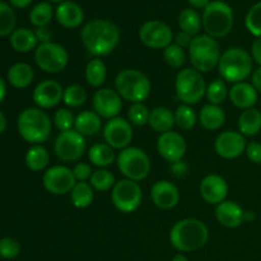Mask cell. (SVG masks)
I'll use <instances>...</instances> for the list:
<instances>
[{
	"mask_svg": "<svg viewBox=\"0 0 261 261\" xmlns=\"http://www.w3.org/2000/svg\"><path fill=\"white\" fill-rule=\"evenodd\" d=\"M81 40L86 50L96 58L114 53L120 42L119 27L109 19H93L84 24Z\"/></svg>",
	"mask_w": 261,
	"mask_h": 261,
	"instance_id": "6da1fadb",
	"label": "cell"
},
{
	"mask_svg": "<svg viewBox=\"0 0 261 261\" xmlns=\"http://www.w3.org/2000/svg\"><path fill=\"white\" fill-rule=\"evenodd\" d=\"M209 240V229L204 222L195 218H185L176 222L170 231V242L180 252L200 250Z\"/></svg>",
	"mask_w": 261,
	"mask_h": 261,
	"instance_id": "7a4b0ae2",
	"label": "cell"
},
{
	"mask_svg": "<svg viewBox=\"0 0 261 261\" xmlns=\"http://www.w3.org/2000/svg\"><path fill=\"white\" fill-rule=\"evenodd\" d=\"M18 133L23 140L33 145L42 144L50 138L53 121L50 116L38 107H28L18 116Z\"/></svg>",
	"mask_w": 261,
	"mask_h": 261,
	"instance_id": "3957f363",
	"label": "cell"
},
{
	"mask_svg": "<svg viewBox=\"0 0 261 261\" xmlns=\"http://www.w3.org/2000/svg\"><path fill=\"white\" fill-rule=\"evenodd\" d=\"M252 56L242 47H231L224 51L218 64L222 79L229 83H241L252 74Z\"/></svg>",
	"mask_w": 261,
	"mask_h": 261,
	"instance_id": "277c9868",
	"label": "cell"
},
{
	"mask_svg": "<svg viewBox=\"0 0 261 261\" xmlns=\"http://www.w3.org/2000/svg\"><path fill=\"white\" fill-rule=\"evenodd\" d=\"M115 91L125 101L140 103L149 97L152 84L148 76L138 69H124L115 78Z\"/></svg>",
	"mask_w": 261,
	"mask_h": 261,
	"instance_id": "5b68a950",
	"label": "cell"
},
{
	"mask_svg": "<svg viewBox=\"0 0 261 261\" xmlns=\"http://www.w3.org/2000/svg\"><path fill=\"white\" fill-rule=\"evenodd\" d=\"M221 46L216 38L209 35H198L189 46V58L193 68L203 73H209L221 60Z\"/></svg>",
	"mask_w": 261,
	"mask_h": 261,
	"instance_id": "8992f818",
	"label": "cell"
},
{
	"mask_svg": "<svg viewBox=\"0 0 261 261\" xmlns=\"http://www.w3.org/2000/svg\"><path fill=\"white\" fill-rule=\"evenodd\" d=\"M201 19L206 35L213 38H221L232 31L233 10L227 3L214 0L204 9Z\"/></svg>",
	"mask_w": 261,
	"mask_h": 261,
	"instance_id": "52a82bcc",
	"label": "cell"
},
{
	"mask_svg": "<svg viewBox=\"0 0 261 261\" xmlns=\"http://www.w3.org/2000/svg\"><path fill=\"white\" fill-rule=\"evenodd\" d=\"M175 89L177 98L182 101V103L191 106L200 102L205 96V79L200 71L194 68H185L176 75Z\"/></svg>",
	"mask_w": 261,
	"mask_h": 261,
	"instance_id": "ba28073f",
	"label": "cell"
},
{
	"mask_svg": "<svg viewBox=\"0 0 261 261\" xmlns=\"http://www.w3.org/2000/svg\"><path fill=\"white\" fill-rule=\"evenodd\" d=\"M116 163L125 178L137 182L147 178L152 167L147 153L138 147H127L122 149L117 155Z\"/></svg>",
	"mask_w": 261,
	"mask_h": 261,
	"instance_id": "9c48e42d",
	"label": "cell"
},
{
	"mask_svg": "<svg viewBox=\"0 0 261 261\" xmlns=\"http://www.w3.org/2000/svg\"><path fill=\"white\" fill-rule=\"evenodd\" d=\"M35 63L45 73L58 74L68 66V51L56 42L40 43L35 50Z\"/></svg>",
	"mask_w": 261,
	"mask_h": 261,
	"instance_id": "30bf717a",
	"label": "cell"
},
{
	"mask_svg": "<svg viewBox=\"0 0 261 261\" xmlns=\"http://www.w3.org/2000/svg\"><path fill=\"white\" fill-rule=\"evenodd\" d=\"M111 200L115 208L121 213H134L142 204V188L137 181L127 180V178L117 181L112 189Z\"/></svg>",
	"mask_w": 261,
	"mask_h": 261,
	"instance_id": "8fae6325",
	"label": "cell"
},
{
	"mask_svg": "<svg viewBox=\"0 0 261 261\" xmlns=\"http://www.w3.org/2000/svg\"><path fill=\"white\" fill-rule=\"evenodd\" d=\"M86 150V138L76 130L60 133L54 143V152L63 162H76L83 157Z\"/></svg>",
	"mask_w": 261,
	"mask_h": 261,
	"instance_id": "7c38bea8",
	"label": "cell"
},
{
	"mask_svg": "<svg viewBox=\"0 0 261 261\" xmlns=\"http://www.w3.org/2000/svg\"><path fill=\"white\" fill-rule=\"evenodd\" d=\"M139 38L142 43L153 50H165L172 43L173 33L168 24L161 20H148L139 28Z\"/></svg>",
	"mask_w": 261,
	"mask_h": 261,
	"instance_id": "4fadbf2b",
	"label": "cell"
},
{
	"mask_svg": "<svg viewBox=\"0 0 261 261\" xmlns=\"http://www.w3.org/2000/svg\"><path fill=\"white\" fill-rule=\"evenodd\" d=\"M42 184L43 188L53 195H65L73 190L76 180L70 168L65 166H53L43 173Z\"/></svg>",
	"mask_w": 261,
	"mask_h": 261,
	"instance_id": "5bb4252c",
	"label": "cell"
},
{
	"mask_svg": "<svg viewBox=\"0 0 261 261\" xmlns=\"http://www.w3.org/2000/svg\"><path fill=\"white\" fill-rule=\"evenodd\" d=\"M134 133L129 120L115 117L109 120L103 127L105 142L114 149H125L132 143Z\"/></svg>",
	"mask_w": 261,
	"mask_h": 261,
	"instance_id": "9a60e30c",
	"label": "cell"
},
{
	"mask_svg": "<svg viewBox=\"0 0 261 261\" xmlns=\"http://www.w3.org/2000/svg\"><path fill=\"white\" fill-rule=\"evenodd\" d=\"M246 138L240 132L227 130L216 138L214 149L219 157L224 160H234L241 157L246 150Z\"/></svg>",
	"mask_w": 261,
	"mask_h": 261,
	"instance_id": "2e32d148",
	"label": "cell"
},
{
	"mask_svg": "<svg viewBox=\"0 0 261 261\" xmlns=\"http://www.w3.org/2000/svg\"><path fill=\"white\" fill-rule=\"evenodd\" d=\"M186 149V140L180 133L177 132H167L160 135L157 139V150L161 157L170 163L182 161L185 157Z\"/></svg>",
	"mask_w": 261,
	"mask_h": 261,
	"instance_id": "e0dca14e",
	"label": "cell"
},
{
	"mask_svg": "<svg viewBox=\"0 0 261 261\" xmlns=\"http://www.w3.org/2000/svg\"><path fill=\"white\" fill-rule=\"evenodd\" d=\"M116 91L110 88H99L92 98L93 110L101 119L111 120L117 117L122 109V101Z\"/></svg>",
	"mask_w": 261,
	"mask_h": 261,
	"instance_id": "ac0fdd59",
	"label": "cell"
},
{
	"mask_svg": "<svg viewBox=\"0 0 261 261\" xmlns=\"http://www.w3.org/2000/svg\"><path fill=\"white\" fill-rule=\"evenodd\" d=\"M64 88L59 82L46 79L36 86L33 91V101L38 109H53L63 101Z\"/></svg>",
	"mask_w": 261,
	"mask_h": 261,
	"instance_id": "d6986e66",
	"label": "cell"
},
{
	"mask_svg": "<svg viewBox=\"0 0 261 261\" xmlns=\"http://www.w3.org/2000/svg\"><path fill=\"white\" fill-rule=\"evenodd\" d=\"M199 191L205 203L211 205H219L228 195V184L222 176L212 173L201 180Z\"/></svg>",
	"mask_w": 261,
	"mask_h": 261,
	"instance_id": "ffe728a7",
	"label": "cell"
},
{
	"mask_svg": "<svg viewBox=\"0 0 261 261\" xmlns=\"http://www.w3.org/2000/svg\"><path fill=\"white\" fill-rule=\"evenodd\" d=\"M150 198L155 206L163 211H170L180 201V191L171 181L161 180L154 182L150 189Z\"/></svg>",
	"mask_w": 261,
	"mask_h": 261,
	"instance_id": "44dd1931",
	"label": "cell"
},
{
	"mask_svg": "<svg viewBox=\"0 0 261 261\" xmlns=\"http://www.w3.org/2000/svg\"><path fill=\"white\" fill-rule=\"evenodd\" d=\"M245 212L234 201L224 200L216 208V218L226 228H237L245 222Z\"/></svg>",
	"mask_w": 261,
	"mask_h": 261,
	"instance_id": "7402d4cb",
	"label": "cell"
},
{
	"mask_svg": "<svg viewBox=\"0 0 261 261\" xmlns=\"http://www.w3.org/2000/svg\"><path fill=\"white\" fill-rule=\"evenodd\" d=\"M257 93L259 92L254 88L251 83L241 82V83H236L232 86L228 92V97L233 106L245 111V110L252 109L256 105L257 98H259Z\"/></svg>",
	"mask_w": 261,
	"mask_h": 261,
	"instance_id": "603a6c76",
	"label": "cell"
},
{
	"mask_svg": "<svg viewBox=\"0 0 261 261\" xmlns=\"http://www.w3.org/2000/svg\"><path fill=\"white\" fill-rule=\"evenodd\" d=\"M56 20L64 28L74 30L78 28L84 20V13L81 5L74 2H63L55 10Z\"/></svg>",
	"mask_w": 261,
	"mask_h": 261,
	"instance_id": "cb8c5ba5",
	"label": "cell"
},
{
	"mask_svg": "<svg viewBox=\"0 0 261 261\" xmlns=\"http://www.w3.org/2000/svg\"><path fill=\"white\" fill-rule=\"evenodd\" d=\"M198 120L204 129L214 132L223 126L224 121H226V114L221 106L208 103L200 110Z\"/></svg>",
	"mask_w": 261,
	"mask_h": 261,
	"instance_id": "d4e9b609",
	"label": "cell"
},
{
	"mask_svg": "<svg viewBox=\"0 0 261 261\" xmlns=\"http://www.w3.org/2000/svg\"><path fill=\"white\" fill-rule=\"evenodd\" d=\"M35 71L27 63H15L8 70V81L14 88L24 89L32 84Z\"/></svg>",
	"mask_w": 261,
	"mask_h": 261,
	"instance_id": "484cf974",
	"label": "cell"
},
{
	"mask_svg": "<svg viewBox=\"0 0 261 261\" xmlns=\"http://www.w3.org/2000/svg\"><path fill=\"white\" fill-rule=\"evenodd\" d=\"M148 125H149L154 132L161 133V134L171 132L172 127L176 125L175 115H173V112L171 111L168 107L158 106L150 111L149 122H148Z\"/></svg>",
	"mask_w": 261,
	"mask_h": 261,
	"instance_id": "4316f807",
	"label": "cell"
},
{
	"mask_svg": "<svg viewBox=\"0 0 261 261\" xmlns=\"http://www.w3.org/2000/svg\"><path fill=\"white\" fill-rule=\"evenodd\" d=\"M10 46L18 53L27 54L37 48L38 40L33 31L28 28H17L10 35Z\"/></svg>",
	"mask_w": 261,
	"mask_h": 261,
	"instance_id": "83f0119b",
	"label": "cell"
},
{
	"mask_svg": "<svg viewBox=\"0 0 261 261\" xmlns=\"http://www.w3.org/2000/svg\"><path fill=\"white\" fill-rule=\"evenodd\" d=\"M76 132L83 137H92L96 135L101 130L102 121L101 116L97 115L94 111H83L75 117V125H74Z\"/></svg>",
	"mask_w": 261,
	"mask_h": 261,
	"instance_id": "f1b7e54d",
	"label": "cell"
},
{
	"mask_svg": "<svg viewBox=\"0 0 261 261\" xmlns=\"http://www.w3.org/2000/svg\"><path fill=\"white\" fill-rule=\"evenodd\" d=\"M239 132L245 137H254L261 132V112L256 109L245 110L239 117Z\"/></svg>",
	"mask_w": 261,
	"mask_h": 261,
	"instance_id": "f546056e",
	"label": "cell"
},
{
	"mask_svg": "<svg viewBox=\"0 0 261 261\" xmlns=\"http://www.w3.org/2000/svg\"><path fill=\"white\" fill-rule=\"evenodd\" d=\"M84 76H86L87 83L93 88H101L107 79V68L106 64L99 58L92 59L88 61L84 70Z\"/></svg>",
	"mask_w": 261,
	"mask_h": 261,
	"instance_id": "4dcf8cb0",
	"label": "cell"
},
{
	"mask_svg": "<svg viewBox=\"0 0 261 261\" xmlns=\"http://www.w3.org/2000/svg\"><path fill=\"white\" fill-rule=\"evenodd\" d=\"M88 158L92 165L105 168L111 166L117 157L115 155L114 148L110 147L107 143H98L92 145L91 149L88 150Z\"/></svg>",
	"mask_w": 261,
	"mask_h": 261,
	"instance_id": "1f68e13d",
	"label": "cell"
},
{
	"mask_svg": "<svg viewBox=\"0 0 261 261\" xmlns=\"http://www.w3.org/2000/svg\"><path fill=\"white\" fill-rule=\"evenodd\" d=\"M25 166L33 172H40L47 168L50 154L43 145L37 144L31 147L24 155Z\"/></svg>",
	"mask_w": 261,
	"mask_h": 261,
	"instance_id": "d6a6232c",
	"label": "cell"
},
{
	"mask_svg": "<svg viewBox=\"0 0 261 261\" xmlns=\"http://www.w3.org/2000/svg\"><path fill=\"white\" fill-rule=\"evenodd\" d=\"M94 190L87 181H79L70 191V200L78 209H86L93 203Z\"/></svg>",
	"mask_w": 261,
	"mask_h": 261,
	"instance_id": "836d02e7",
	"label": "cell"
},
{
	"mask_svg": "<svg viewBox=\"0 0 261 261\" xmlns=\"http://www.w3.org/2000/svg\"><path fill=\"white\" fill-rule=\"evenodd\" d=\"M178 25H180L182 32L195 37L200 32L203 19L195 9L188 8V9L181 10V13L178 14Z\"/></svg>",
	"mask_w": 261,
	"mask_h": 261,
	"instance_id": "e575fe53",
	"label": "cell"
},
{
	"mask_svg": "<svg viewBox=\"0 0 261 261\" xmlns=\"http://www.w3.org/2000/svg\"><path fill=\"white\" fill-rule=\"evenodd\" d=\"M54 17V8L50 3L42 2L32 8L30 13V20L36 28L47 27Z\"/></svg>",
	"mask_w": 261,
	"mask_h": 261,
	"instance_id": "d590c367",
	"label": "cell"
},
{
	"mask_svg": "<svg viewBox=\"0 0 261 261\" xmlns=\"http://www.w3.org/2000/svg\"><path fill=\"white\" fill-rule=\"evenodd\" d=\"M17 14L9 4L0 2V37L12 35L15 31Z\"/></svg>",
	"mask_w": 261,
	"mask_h": 261,
	"instance_id": "8d00e7d4",
	"label": "cell"
},
{
	"mask_svg": "<svg viewBox=\"0 0 261 261\" xmlns=\"http://www.w3.org/2000/svg\"><path fill=\"white\" fill-rule=\"evenodd\" d=\"M87 91L79 84H71L64 89L63 101L70 109H78V107L83 106L87 101Z\"/></svg>",
	"mask_w": 261,
	"mask_h": 261,
	"instance_id": "74e56055",
	"label": "cell"
},
{
	"mask_svg": "<svg viewBox=\"0 0 261 261\" xmlns=\"http://www.w3.org/2000/svg\"><path fill=\"white\" fill-rule=\"evenodd\" d=\"M89 184L93 188V190L105 193V191H109L111 189H114L116 180H115V176L109 170L99 168V170L94 171L92 173L91 178H89Z\"/></svg>",
	"mask_w": 261,
	"mask_h": 261,
	"instance_id": "f35d334b",
	"label": "cell"
},
{
	"mask_svg": "<svg viewBox=\"0 0 261 261\" xmlns=\"http://www.w3.org/2000/svg\"><path fill=\"white\" fill-rule=\"evenodd\" d=\"M173 115H175V124L182 130L193 129L198 121V116L193 107L185 103L180 105L173 112Z\"/></svg>",
	"mask_w": 261,
	"mask_h": 261,
	"instance_id": "ab89813d",
	"label": "cell"
},
{
	"mask_svg": "<svg viewBox=\"0 0 261 261\" xmlns=\"http://www.w3.org/2000/svg\"><path fill=\"white\" fill-rule=\"evenodd\" d=\"M228 92L229 91L223 79H216V81H213L206 87L205 96L208 98L209 103L221 106L226 101L227 97H228Z\"/></svg>",
	"mask_w": 261,
	"mask_h": 261,
	"instance_id": "60d3db41",
	"label": "cell"
},
{
	"mask_svg": "<svg viewBox=\"0 0 261 261\" xmlns=\"http://www.w3.org/2000/svg\"><path fill=\"white\" fill-rule=\"evenodd\" d=\"M150 111L143 102L140 103H132L127 110V117L132 125L135 126H144L149 122Z\"/></svg>",
	"mask_w": 261,
	"mask_h": 261,
	"instance_id": "b9f144b4",
	"label": "cell"
},
{
	"mask_svg": "<svg viewBox=\"0 0 261 261\" xmlns=\"http://www.w3.org/2000/svg\"><path fill=\"white\" fill-rule=\"evenodd\" d=\"M245 25L251 35L261 37V2L250 8L245 18Z\"/></svg>",
	"mask_w": 261,
	"mask_h": 261,
	"instance_id": "7bdbcfd3",
	"label": "cell"
},
{
	"mask_svg": "<svg viewBox=\"0 0 261 261\" xmlns=\"http://www.w3.org/2000/svg\"><path fill=\"white\" fill-rule=\"evenodd\" d=\"M163 58L165 61L171 66V68L178 69L185 64L186 61V54L182 47H180L176 43H171L170 46L165 48L163 51Z\"/></svg>",
	"mask_w": 261,
	"mask_h": 261,
	"instance_id": "ee69618b",
	"label": "cell"
},
{
	"mask_svg": "<svg viewBox=\"0 0 261 261\" xmlns=\"http://www.w3.org/2000/svg\"><path fill=\"white\" fill-rule=\"evenodd\" d=\"M53 122L61 133L69 132V130H73L75 125V117L69 109H59L54 114Z\"/></svg>",
	"mask_w": 261,
	"mask_h": 261,
	"instance_id": "f6af8a7d",
	"label": "cell"
},
{
	"mask_svg": "<svg viewBox=\"0 0 261 261\" xmlns=\"http://www.w3.org/2000/svg\"><path fill=\"white\" fill-rule=\"evenodd\" d=\"M20 245L17 240L4 237L0 240V257L5 260H12L19 255Z\"/></svg>",
	"mask_w": 261,
	"mask_h": 261,
	"instance_id": "bcb514c9",
	"label": "cell"
},
{
	"mask_svg": "<svg viewBox=\"0 0 261 261\" xmlns=\"http://www.w3.org/2000/svg\"><path fill=\"white\" fill-rule=\"evenodd\" d=\"M92 173H93V171H92L91 166L86 162L76 163L73 168V175H74V177H75L76 182H79V181L89 180L92 176Z\"/></svg>",
	"mask_w": 261,
	"mask_h": 261,
	"instance_id": "7dc6e473",
	"label": "cell"
},
{
	"mask_svg": "<svg viewBox=\"0 0 261 261\" xmlns=\"http://www.w3.org/2000/svg\"><path fill=\"white\" fill-rule=\"evenodd\" d=\"M247 160L255 165L261 163V143L259 142H250L247 143L246 150H245Z\"/></svg>",
	"mask_w": 261,
	"mask_h": 261,
	"instance_id": "c3c4849f",
	"label": "cell"
},
{
	"mask_svg": "<svg viewBox=\"0 0 261 261\" xmlns=\"http://www.w3.org/2000/svg\"><path fill=\"white\" fill-rule=\"evenodd\" d=\"M35 35L37 37L38 42L40 43H47L53 42V32L48 27H38L37 30L35 31Z\"/></svg>",
	"mask_w": 261,
	"mask_h": 261,
	"instance_id": "681fc988",
	"label": "cell"
},
{
	"mask_svg": "<svg viewBox=\"0 0 261 261\" xmlns=\"http://www.w3.org/2000/svg\"><path fill=\"white\" fill-rule=\"evenodd\" d=\"M171 171H172V173L176 176V177H182V176H185L186 173H188L189 167L184 161H178V162L172 163V166H171Z\"/></svg>",
	"mask_w": 261,
	"mask_h": 261,
	"instance_id": "f907efd6",
	"label": "cell"
},
{
	"mask_svg": "<svg viewBox=\"0 0 261 261\" xmlns=\"http://www.w3.org/2000/svg\"><path fill=\"white\" fill-rule=\"evenodd\" d=\"M251 56L252 60L261 66V37H256V40L252 42Z\"/></svg>",
	"mask_w": 261,
	"mask_h": 261,
	"instance_id": "816d5d0a",
	"label": "cell"
},
{
	"mask_svg": "<svg viewBox=\"0 0 261 261\" xmlns=\"http://www.w3.org/2000/svg\"><path fill=\"white\" fill-rule=\"evenodd\" d=\"M193 38H194L193 36L188 35V33H185V32H182V31H181V32L178 33V35L176 36V38H175L176 45H178L180 47H182V48H186V47L189 48V46H190Z\"/></svg>",
	"mask_w": 261,
	"mask_h": 261,
	"instance_id": "f5cc1de1",
	"label": "cell"
},
{
	"mask_svg": "<svg viewBox=\"0 0 261 261\" xmlns=\"http://www.w3.org/2000/svg\"><path fill=\"white\" fill-rule=\"evenodd\" d=\"M251 84L257 92L261 93V66L255 69L251 74Z\"/></svg>",
	"mask_w": 261,
	"mask_h": 261,
	"instance_id": "db71d44e",
	"label": "cell"
},
{
	"mask_svg": "<svg viewBox=\"0 0 261 261\" xmlns=\"http://www.w3.org/2000/svg\"><path fill=\"white\" fill-rule=\"evenodd\" d=\"M188 2L193 9H205L211 4V0H188Z\"/></svg>",
	"mask_w": 261,
	"mask_h": 261,
	"instance_id": "11a10c76",
	"label": "cell"
},
{
	"mask_svg": "<svg viewBox=\"0 0 261 261\" xmlns=\"http://www.w3.org/2000/svg\"><path fill=\"white\" fill-rule=\"evenodd\" d=\"M10 4L14 8H19V9H23V8H27L33 0H9Z\"/></svg>",
	"mask_w": 261,
	"mask_h": 261,
	"instance_id": "9f6ffc18",
	"label": "cell"
},
{
	"mask_svg": "<svg viewBox=\"0 0 261 261\" xmlns=\"http://www.w3.org/2000/svg\"><path fill=\"white\" fill-rule=\"evenodd\" d=\"M5 96H7V86H5L4 79L0 76V103L4 101Z\"/></svg>",
	"mask_w": 261,
	"mask_h": 261,
	"instance_id": "6f0895ef",
	"label": "cell"
},
{
	"mask_svg": "<svg viewBox=\"0 0 261 261\" xmlns=\"http://www.w3.org/2000/svg\"><path fill=\"white\" fill-rule=\"evenodd\" d=\"M5 129H7V117L0 111V134H3L5 132Z\"/></svg>",
	"mask_w": 261,
	"mask_h": 261,
	"instance_id": "680465c9",
	"label": "cell"
},
{
	"mask_svg": "<svg viewBox=\"0 0 261 261\" xmlns=\"http://www.w3.org/2000/svg\"><path fill=\"white\" fill-rule=\"evenodd\" d=\"M255 218L254 212H245V222H254Z\"/></svg>",
	"mask_w": 261,
	"mask_h": 261,
	"instance_id": "91938a15",
	"label": "cell"
},
{
	"mask_svg": "<svg viewBox=\"0 0 261 261\" xmlns=\"http://www.w3.org/2000/svg\"><path fill=\"white\" fill-rule=\"evenodd\" d=\"M171 261H190V260H189L184 254H177L172 257V260Z\"/></svg>",
	"mask_w": 261,
	"mask_h": 261,
	"instance_id": "94428289",
	"label": "cell"
},
{
	"mask_svg": "<svg viewBox=\"0 0 261 261\" xmlns=\"http://www.w3.org/2000/svg\"><path fill=\"white\" fill-rule=\"evenodd\" d=\"M48 2H53V3H63L65 0H48Z\"/></svg>",
	"mask_w": 261,
	"mask_h": 261,
	"instance_id": "6125c7cd",
	"label": "cell"
}]
</instances>
